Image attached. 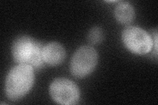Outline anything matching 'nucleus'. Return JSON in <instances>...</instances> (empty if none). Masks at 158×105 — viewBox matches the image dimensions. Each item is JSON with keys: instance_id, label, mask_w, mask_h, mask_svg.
I'll return each instance as SVG.
<instances>
[{"instance_id": "1", "label": "nucleus", "mask_w": 158, "mask_h": 105, "mask_svg": "<svg viewBox=\"0 0 158 105\" xmlns=\"http://www.w3.org/2000/svg\"><path fill=\"white\" fill-rule=\"evenodd\" d=\"M34 82L33 67L31 65L19 64L9 72L5 85L7 97L17 101L27 95Z\"/></svg>"}, {"instance_id": "2", "label": "nucleus", "mask_w": 158, "mask_h": 105, "mask_svg": "<svg viewBox=\"0 0 158 105\" xmlns=\"http://www.w3.org/2000/svg\"><path fill=\"white\" fill-rule=\"evenodd\" d=\"M42 44L27 36L18 37L12 46V55L14 60L19 64L31 65L40 68L43 65Z\"/></svg>"}, {"instance_id": "3", "label": "nucleus", "mask_w": 158, "mask_h": 105, "mask_svg": "<svg viewBox=\"0 0 158 105\" xmlns=\"http://www.w3.org/2000/svg\"><path fill=\"white\" fill-rule=\"evenodd\" d=\"M98 53L90 46H82L77 49L71 61V72L74 76L82 78L91 74L98 63Z\"/></svg>"}, {"instance_id": "4", "label": "nucleus", "mask_w": 158, "mask_h": 105, "mask_svg": "<svg viewBox=\"0 0 158 105\" xmlns=\"http://www.w3.org/2000/svg\"><path fill=\"white\" fill-rule=\"evenodd\" d=\"M122 40L129 51L138 55L148 53L154 46L150 35L136 26L127 27L123 32Z\"/></svg>"}, {"instance_id": "5", "label": "nucleus", "mask_w": 158, "mask_h": 105, "mask_svg": "<svg viewBox=\"0 0 158 105\" xmlns=\"http://www.w3.org/2000/svg\"><path fill=\"white\" fill-rule=\"evenodd\" d=\"M49 94L53 101L59 104H75L80 99L79 88L67 78H57L53 81L49 86Z\"/></svg>"}, {"instance_id": "6", "label": "nucleus", "mask_w": 158, "mask_h": 105, "mask_svg": "<svg viewBox=\"0 0 158 105\" xmlns=\"http://www.w3.org/2000/svg\"><path fill=\"white\" fill-rule=\"evenodd\" d=\"M42 58L44 63L51 66H56L65 59V50L60 43H49L43 47Z\"/></svg>"}, {"instance_id": "7", "label": "nucleus", "mask_w": 158, "mask_h": 105, "mask_svg": "<svg viewBox=\"0 0 158 105\" xmlns=\"http://www.w3.org/2000/svg\"><path fill=\"white\" fill-rule=\"evenodd\" d=\"M135 10L128 2H121L115 9V17L121 24H130L135 18Z\"/></svg>"}, {"instance_id": "8", "label": "nucleus", "mask_w": 158, "mask_h": 105, "mask_svg": "<svg viewBox=\"0 0 158 105\" xmlns=\"http://www.w3.org/2000/svg\"><path fill=\"white\" fill-rule=\"evenodd\" d=\"M103 39V32L102 28L99 27L92 28L88 35V40L89 43L96 45L102 42Z\"/></svg>"}]
</instances>
